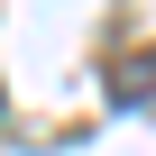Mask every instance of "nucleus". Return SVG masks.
Returning <instances> with one entry per match:
<instances>
[{
	"instance_id": "f257e3e1",
	"label": "nucleus",
	"mask_w": 156,
	"mask_h": 156,
	"mask_svg": "<svg viewBox=\"0 0 156 156\" xmlns=\"http://www.w3.org/2000/svg\"><path fill=\"white\" fill-rule=\"evenodd\" d=\"M119 92H129V101L156 92V55H129V64H119Z\"/></svg>"
}]
</instances>
